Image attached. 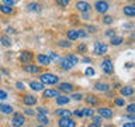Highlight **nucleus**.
<instances>
[{"label":"nucleus","instance_id":"f257e3e1","mask_svg":"<svg viewBox=\"0 0 135 127\" xmlns=\"http://www.w3.org/2000/svg\"><path fill=\"white\" fill-rule=\"evenodd\" d=\"M40 80L44 85H56L59 82V78L54 74H49V72H45L40 76Z\"/></svg>","mask_w":135,"mask_h":127},{"label":"nucleus","instance_id":"f03ea898","mask_svg":"<svg viewBox=\"0 0 135 127\" xmlns=\"http://www.w3.org/2000/svg\"><path fill=\"white\" fill-rule=\"evenodd\" d=\"M101 69H103L104 74H107V75H111L113 72H114V65H113V59L111 58H108V57H105L103 61H101Z\"/></svg>","mask_w":135,"mask_h":127},{"label":"nucleus","instance_id":"7ed1b4c3","mask_svg":"<svg viewBox=\"0 0 135 127\" xmlns=\"http://www.w3.org/2000/svg\"><path fill=\"white\" fill-rule=\"evenodd\" d=\"M110 8V4L108 2H105V0H99V2L94 3V10L99 13V14H105V13L108 11Z\"/></svg>","mask_w":135,"mask_h":127},{"label":"nucleus","instance_id":"20e7f679","mask_svg":"<svg viewBox=\"0 0 135 127\" xmlns=\"http://www.w3.org/2000/svg\"><path fill=\"white\" fill-rule=\"evenodd\" d=\"M108 51V47L104 44V42H94V48H93V52H94V55H99V57H101V55H105Z\"/></svg>","mask_w":135,"mask_h":127},{"label":"nucleus","instance_id":"39448f33","mask_svg":"<svg viewBox=\"0 0 135 127\" xmlns=\"http://www.w3.org/2000/svg\"><path fill=\"white\" fill-rule=\"evenodd\" d=\"M25 124V117L23 113H14L11 116V126H16V127H20V126H24Z\"/></svg>","mask_w":135,"mask_h":127},{"label":"nucleus","instance_id":"423d86ee","mask_svg":"<svg viewBox=\"0 0 135 127\" xmlns=\"http://www.w3.org/2000/svg\"><path fill=\"white\" fill-rule=\"evenodd\" d=\"M23 71L28 72V74H31V75H37L41 72V68L38 65H34L32 62H28V64H24L23 65Z\"/></svg>","mask_w":135,"mask_h":127},{"label":"nucleus","instance_id":"0eeeda50","mask_svg":"<svg viewBox=\"0 0 135 127\" xmlns=\"http://www.w3.org/2000/svg\"><path fill=\"white\" fill-rule=\"evenodd\" d=\"M18 59L23 64H28V62H32L34 61V54L31 51H21L18 54Z\"/></svg>","mask_w":135,"mask_h":127},{"label":"nucleus","instance_id":"6e6552de","mask_svg":"<svg viewBox=\"0 0 135 127\" xmlns=\"http://www.w3.org/2000/svg\"><path fill=\"white\" fill-rule=\"evenodd\" d=\"M58 126L59 127H75L76 126V121L70 116L69 117H59Z\"/></svg>","mask_w":135,"mask_h":127},{"label":"nucleus","instance_id":"1a4fd4ad","mask_svg":"<svg viewBox=\"0 0 135 127\" xmlns=\"http://www.w3.org/2000/svg\"><path fill=\"white\" fill-rule=\"evenodd\" d=\"M61 95V92H59V89H42V97L44 99H54V97H56Z\"/></svg>","mask_w":135,"mask_h":127},{"label":"nucleus","instance_id":"9d476101","mask_svg":"<svg viewBox=\"0 0 135 127\" xmlns=\"http://www.w3.org/2000/svg\"><path fill=\"white\" fill-rule=\"evenodd\" d=\"M97 113L103 119H113V116H114V112L110 107H99L97 109Z\"/></svg>","mask_w":135,"mask_h":127},{"label":"nucleus","instance_id":"9b49d317","mask_svg":"<svg viewBox=\"0 0 135 127\" xmlns=\"http://www.w3.org/2000/svg\"><path fill=\"white\" fill-rule=\"evenodd\" d=\"M21 100H23V105H25V106H34V105H37L38 99L35 95H24L21 97Z\"/></svg>","mask_w":135,"mask_h":127},{"label":"nucleus","instance_id":"f8f14e48","mask_svg":"<svg viewBox=\"0 0 135 127\" xmlns=\"http://www.w3.org/2000/svg\"><path fill=\"white\" fill-rule=\"evenodd\" d=\"M58 89H59V92H63V93H72L75 90V86L69 82H62L58 85Z\"/></svg>","mask_w":135,"mask_h":127},{"label":"nucleus","instance_id":"ddd939ff","mask_svg":"<svg viewBox=\"0 0 135 127\" xmlns=\"http://www.w3.org/2000/svg\"><path fill=\"white\" fill-rule=\"evenodd\" d=\"M91 6L87 2H83V0H79L76 2V10L80 11V13H86V11H90Z\"/></svg>","mask_w":135,"mask_h":127},{"label":"nucleus","instance_id":"4468645a","mask_svg":"<svg viewBox=\"0 0 135 127\" xmlns=\"http://www.w3.org/2000/svg\"><path fill=\"white\" fill-rule=\"evenodd\" d=\"M59 66H61V69H62V71H70L75 65H73V64H72L69 59L65 57V58L59 59Z\"/></svg>","mask_w":135,"mask_h":127},{"label":"nucleus","instance_id":"2eb2a0df","mask_svg":"<svg viewBox=\"0 0 135 127\" xmlns=\"http://www.w3.org/2000/svg\"><path fill=\"white\" fill-rule=\"evenodd\" d=\"M35 59H37V62L40 64V65H45V66L51 65V62H52L49 59L48 55H45V54H38L37 57H35Z\"/></svg>","mask_w":135,"mask_h":127},{"label":"nucleus","instance_id":"dca6fc26","mask_svg":"<svg viewBox=\"0 0 135 127\" xmlns=\"http://www.w3.org/2000/svg\"><path fill=\"white\" fill-rule=\"evenodd\" d=\"M84 102H86L89 106H96V105L100 103V97L96 96V95H87L84 97Z\"/></svg>","mask_w":135,"mask_h":127},{"label":"nucleus","instance_id":"f3484780","mask_svg":"<svg viewBox=\"0 0 135 127\" xmlns=\"http://www.w3.org/2000/svg\"><path fill=\"white\" fill-rule=\"evenodd\" d=\"M110 85L108 83H105V82H96L94 83V89L97 92H104V93H107L110 90Z\"/></svg>","mask_w":135,"mask_h":127},{"label":"nucleus","instance_id":"a211bd4d","mask_svg":"<svg viewBox=\"0 0 135 127\" xmlns=\"http://www.w3.org/2000/svg\"><path fill=\"white\" fill-rule=\"evenodd\" d=\"M30 88H31L34 92H41L42 89H44V83H42L41 80H31V82H30Z\"/></svg>","mask_w":135,"mask_h":127},{"label":"nucleus","instance_id":"6ab92c4d","mask_svg":"<svg viewBox=\"0 0 135 127\" xmlns=\"http://www.w3.org/2000/svg\"><path fill=\"white\" fill-rule=\"evenodd\" d=\"M13 112H14V109H13L11 105L0 103V113H3V114H11Z\"/></svg>","mask_w":135,"mask_h":127},{"label":"nucleus","instance_id":"aec40b11","mask_svg":"<svg viewBox=\"0 0 135 127\" xmlns=\"http://www.w3.org/2000/svg\"><path fill=\"white\" fill-rule=\"evenodd\" d=\"M0 44L3 47H11V44H13L11 37H8L7 34H2V35H0Z\"/></svg>","mask_w":135,"mask_h":127},{"label":"nucleus","instance_id":"412c9836","mask_svg":"<svg viewBox=\"0 0 135 127\" xmlns=\"http://www.w3.org/2000/svg\"><path fill=\"white\" fill-rule=\"evenodd\" d=\"M120 93L122 96H132L134 95V88L132 86H122V88H120Z\"/></svg>","mask_w":135,"mask_h":127},{"label":"nucleus","instance_id":"4be33fe9","mask_svg":"<svg viewBox=\"0 0 135 127\" xmlns=\"http://www.w3.org/2000/svg\"><path fill=\"white\" fill-rule=\"evenodd\" d=\"M55 116H58V117H69V116H72V112L68 110V109H58V110H55Z\"/></svg>","mask_w":135,"mask_h":127},{"label":"nucleus","instance_id":"5701e85b","mask_svg":"<svg viewBox=\"0 0 135 127\" xmlns=\"http://www.w3.org/2000/svg\"><path fill=\"white\" fill-rule=\"evenodd\" d=\"M14 11V8H13V6H8V4H0V13H3V14H11V13Z\"/></svg>","mask_w":135,"mask_h":127},{"label":"nucleus","instance_id":"b1692460","mask_svg":"<svg viewBox=\"0 0 135 127\" xmlns=\"http://www.w3.org/2000/svg\"><path fill=\"white\" fill-rule=\"evenodd\" d=\"M122 13L128 17H134L135 16V7L134 6H124L122 7Z\"/></svg>","mask_w":135,"mask_h":127},{"label":"nucleus","instance_id":"393cba45","mask_svg":"<svg viewBox=\"0 0 135 127\" xmlns=\"http://www.w3.org/2000/svg\"><path fill=\"white\" fill-rule=\"evenodd\" d=\"M66 37H68V40H69V41H75V40H78V38H79V33H78V30H69V31L66 33Z\"/></svg>","mask_w":135,"mask_h":127},{"label":"nucleus","instance_id":"a878e982","mask_svg":"<svg viewBox=\"0 0 135 127\" xmlns=\"http://www.w3.org/2000/svg\"><path fill=\"white\" fill-rule=\"evenodd\" d=\"M37 121L40 123L41 126H46V124L49 123V119L46 117V114H42V113H40V114L37 116Z\"/></svg>","mask_w":135,"mask_h":127},{"label":"nucleus","instance_id":"bb28decb","mask_svg":"<svg viewBox=\"0 0 135 127\" xmlns=\"http://www.w3.org/2000/svg\"><path fill=\"white\" fill-rule=\"evenodd\" d=\"M27 8H28V11H34V13H40L41 11V4L40 3H30L28 6H27Z\"/></svg>","mask_w":135,"mask_h":127},{"label":"nucleus","instance_id":"cd10ccee","mask_svg":"<svg viewBox=\"0 0 135 127\" xmlns=\"http://www.w3.org/2000/svg\"><path fill=\"white\" fill-rule=\"evenodd\" d=\"M122 37H117V35H113V37H110V44L114 45V47H118V45H121L122 44Z\"/></svg>","mask_w":135,"mask_h":127},{"label":"nucleus","instance_id":"c85d7f7f","mask_svg":"<svg viewBox=\"0 0 135 127\" xmlns=\"http://www.w3.org/2000/svg\"><path fill=\"white\" fill-rule=\"evenodd\" d=\"M70 102V97H68V96H56V105L59 106H63V105H68Z\"/></svg>","mask_w":135,"mask_h":127},{"label":"nucleus","instance_id":"c756f323","mask_svg":"<svg viewBox=\"0 0 135 127\" xmlns=\"http://www.w3.org/2000/svg\"><path fill=\"white\" fill-rule=\"evenodd\" d=\"M93 123H91V127H96V126H101V124H103V117H101V116H94V114H93Z\"/></svg>","mask_w":135,"mask_h":127},{"label":"nucleus","instance_id":"7c9ffc66","mask_svg":"<svg viewBox=\"0 0 135 127\" xmlns=\"http://www.w3.org/2000/svg\"><path fill=\"white\" fill-rule=\"evenodd\" d=\"M66 58L69 59V61L73 64V65H78V64H79V57H76L75 54H68V55H66Z\"/></svg>","mask_w":135,"mask_h":127},{"label":"nucleus","instance_id":"2f4dec72","mask_svg":"<svg viewBox=\"0 0 135 127\" xmlns=\"http://www.w3.org/2000/svg\"><path fill=\"white\" fill-rule=\"evenodd\" d=\"M82 110H83V116H86V117H91L93 114H94V110L91 109V106L90 107H84Z\"/></svg>","mask_w":135,"mask_h":127},{"label":"nucleus","instance_id":"473e14b6","mask_svg":"<svg viewBox=\"0 0 135 127\" xmlns=\"http://www.w3.org/2000/svg\"><path fill=\"white\" fill-rule=\"evenodd\" d=\"M114 105L118 106V107H122V106L125 105V99H122V97H115V99H114Z\"/></svg>","mask_w":135,"mask_h":127},{"label":"nucleus","instance_id":"72a5a7b5","mask_svg":"<svg viewBox=\"0 0 135 127\" xmlns=\"http://www.w3.org/2000/svg\"><path fill=\"white\" fill-rule=\"evenodd\" d=\"M78 52L79 54H86L87 52V45L83 44V42H82V44H79L78 45Z\"/></svg>","mask_w":135,"mask_h":127},{"label":"nucleus","instance_id":"f704fd0d","mask_svg":"<svg viewBox=\"0 0 135 127\" xmlns=\"http://www.w3.org/2000/svg\"><path fill=\"white\" fill-rule=\"evenodd\" d=\"M23 110H24L25 116H34V114H35V110H32L31 106H27V107H24Z\"/></svg>","mask_w":135,"mask_h":127},{"label":"nucleus","instance_id":"c9c22d12","mask_svg":"<svg viewBox=\"0 0 135 127\" xmlns=\"http://www.w3.org/2000/svg\"><path fill=\"white\" fill-rule=\"evenodd\" d=\"M103 23L107 24V25L113 24V23H114V17H113V16H104V17H103Z\"/></svg>","mask_w":135,"mask_h":127},{"label":"nucleus","instance_id":"e433bc0d","mask_svg":"<svg viewBox=\"0 0 135 127\" xmlns=\"http://www.w3.org/2000/svg\"><path fill=\"white\" fill-rule=\"evenodd\" d=\"M48 57H49L51 61H54V62H59V59H61V58H59V55L55 54V52H49Z\"/></svg>","mask_w":135,"mask_h":127},{"label":"nucleus","instance_id":"4c0bfd02","mask_svg":"<svg viewBox=\"0 0 135 127\" xmlns=\"http://www.w3.org/2000/svg\"><path fill=\"white\" fill-rule=\"evenodd\" d=\"M58 45L61 47V48H70L72 47V44L68 41H58Z\"/></svg>","mask_w":135,"mask_h":127},{"label":"nucleus","instance_id":"58836bf2","mask_svg":"<svg viewBox=\"0 0 135 127\" xmlns=\"http://www.w3.org/2000/svg\"><path fill=\"white\" fill-rule=\"evenodd\" d=\"M55 2H56V4H59L61 7H66V6H69L70 0H55Z\"/></svg>","mask_w":135,"mask_h":127},{"label":"nucleus","instance_id":"ea45409f","mask_svg":"<svg viewBox=\"0 0 135 127\" xmlns=\"http://www.w3.org/2000/svg\"><path fill=\"white\" fill-rule=\"evenodd\" d=\"M70 99H73V100H82L83 99V95L82 93H72V96H70Z\"/></svg>","mask_w":135,"mask_h":127},{"label":"nucleus","instance_id":"a19ab883","mask_svg":"<svg viewBox=\"0 0 135 127\" xmlns=\"http://www.w3.org/2000/svg\"><path fill=\"white\" fill-rule=\"evenodd\" d=\"M84 74H86V76H93L96 74L94 72V69H93L91 66H89V68H86V71H84Z\"/></svg>","mask_w":135,"mask_h":127},{"label":"nucleus","instance_id":"79ce46f5","mask_svg":"<svg viewBox=\"0 0 135 127\" xmlns=\"http://www.w3.org/2000/svg\"><path fill=\"white\" fill-rule=\"evenodd\" d=\"M104 35H105V37H113V35H115V30H114V28H108L107 31L104 33Z\"/></svg>","mask_w":135,"mask_h":127},{"label":"nucleus","instance_id":"37998d69","mask_svg":"<svg viewBox=\"0 0 135 127\" xmlns=\"http://www.w3.org/2000/svg\"><path fill=\"white\" fill-rule=\"evenodd\" d=\"M72 114L76 116V117H83V110L82 109H76L75 112H72Z\"/></svg>","mask_w":135,"mask_h":127},{"label":"nucleus","instance_id":"c03bdc74","mask_svg":"<svg viewBox=\"0 0 135 127\" xmlns=\"http://www.w3.org/2000/svg\"><path fill=\"white\" fill-rule=\"evenodd\" d=\"M16 88L18 89V90H24V89H25V85H24L23 82H20V80H17V82H16Z\"/></svg>","mask_w":135,"mask_h":127},{"label":"nucleus","instance_id":"a18cd8bd","mask_svg":"<svg viewBox=\"0 0 135 127\" xmlns=\"http://www.w3.org/2000/svg\"><path fill=\"white\" fill-rule=\"evenodd\" d=\"M127 112H128V113H134L135 112V103H131V105L127 106Z\"/></svg>","mask_w":135,"mask_h":127},{"label":"nucleus","instance_id":"49530a36","mask_svg":"<svg viewBox=\"0 0 135 127\" xmlns=\"http://www.w3.org/2000/svg\"><path fill=\"white\" fill-rule=\"evenodd\" d=\"M37 110H38V113H42V114H48V112H49V110L46 109V107H42V106L37 107Z\"/></svg>","mask_w":135,"mask_h":127},{"label":"nucleus","instance_id":"de8ad7c7","mask_svg":"<svg viewBox=\"0 0 135 127\" xmlns=\"http://www.w3.org/2000/svg\"><path fill=\"white\" fill-rule=\"evenodd\" d=\"M3 4H8V6H14V3H16V0H0Z\"/></svg>","mask_w":135,"mask_h":127},{"label":"nucleus","instance_id":"09e8293b","mask_svg":"<svg viewBox=\"0 0 135 127\" xmlns=\"http://www.w3.org/2000/svg\"><path fill=\"white\" fill-rule=\"evenodd\" d=\"M6 99H7V92L0 89V100H6Z\"/></svg>","mask_w":135,"mask_h":127},{"label":"nucleus","instance_id":"8fccbe9b","mask_svg":"<svg viewBox=\"0 0 135 127\" xmlns=\"http://www.w3.org/2000/svg\"><path fill=\"white\" fill-rule=\"evenodd\" d=\"M78 33H79V38H80V37H83V38H86V37L89 35V34H87L86 31H84V30H78Z\"/></svg>","mask_w":135,"mask_h":127},{"label":"nucleus","instance_id":"3c124183","mask_svg":"<svg viewBox=\"0 0 135 127\" xmlns=\"http://www.w3.org/2000/svg\"><path fill=\"white\" fill-rule=\"evenodd\" d=\"M87 30H89L90 33H96V31H97V28L94 27V25H87Z\"/></svg>","mask_w":135,"mask_h":127},{"label":"nucleus","instance_id":"603ef678","mask_svg":"<svg viewBox=\"0 0 135 127\" xmlns=\"http://www.w3.org/2000/svg\"><path fill=\"white\" fill-rule=\"evenodd\" d=\"M122 126H124V127H134V126H135V121H131V123H124Z\"/></svg>","mask_w":135,"mask_h":127},{"label":"nucleus","instance_id":"864d4df0","mask_svg":"<svg viewBox=\"0 0 135 127\" xmlns=\"http://www.w3.org/2000/svg\"><path fill=\"white\" fill-rule=\"evenodd\" d=\"M6 33H7V34H14V33H16V30L8 27V28H6Z\"/></svg>","mask_w":135,"mask_h":127},{"label":"nucleus","instance_id":"5fc2aeb1","mask_svg":"<svg viewBox=\"0 0 135 127\" xmlns=\"http://www.w3.org/2000/svg\"><path fill=\"white\" fill-rule=\"evenodd\" d=\"M83 62H86V64H90V62H91V59H90V58H84V59H83Z\"/></svg>","mask_w":135,"mask_h":127},{"label":"nucleus","instance_id":"6e6d98bb","mask_svg":"<svg viewBox=\"0 0 135 127\" xmlns=\"http://www.w3.org/2000/svg\"><path fill=\"white\" fill-rule=\"evenodd\" d=\"M128 119H129V120H132V121H135V116H134V114H129Z\"/></svg>","mask_w":135,"mask_h":127},{"label":"nucleus","instance_id":"4d7b16f0","mask_svg":"<svg viewBox=\"0 0 135 127\" xmlns=\"http://www.w3.org/2000/svg\"><path fill=\"white\" fill-rule=\"evenodd\" d=\"M0 82H2V74H0Z\"/></svg>","mask_w":135,"mask_h":127},{"label":"nucleus","instance_id":"13d9d810","mask_svg":"<svg viewBox=\"0 0 135 127\" xmlns=\"http://www.w3.org/2000/svg\"><path fill=\"white\" fill-rule=\"evenodd\" d=\"M127 2H134V0H127Z\"/></svg>","mask_w":135,"mask_h":127}]
</instances>
